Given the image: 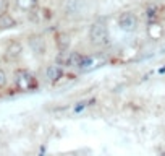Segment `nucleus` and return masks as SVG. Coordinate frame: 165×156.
I'll return each instance as SVG.
<instances>
[{"mask_svg":"<svg viewBox=\"0 0 165 156\" xmlns=\"http://www.w3.org/2000/svg\"><path fill=\"white\" fill-rule=\"evenodd\" d=\"M29 46H31V49L34 51V54H39L42 55L45 52V41L39 36V34H33L29 36Z\"/></svg>","mask_w":165,"mask_h":156,"instance_id":"nucleus-6","label":"nucleus"},{"mask_svg":"<svg viewBox=\"0 0 165 156\" xmlns=\"http://www.w3.org/2000/svg\"><path fill=\"white\" fill-rule=\"evenodd\" d=\"M15 86L18 91L21 93H29V91H36L39 88V80L37 76L29 72L28 68H18V70H15Z\"/></svg>","mask_w":165,"mask_h":156,"instance_id":"nucleus-1","label":"nucleus"},{"mask_svg":"<svg viewBox=\"0 0 165 156\" xmlns=\"http://www.w3.org/2000/svg\"><path fill=\"white\" fill-rule=\"evenodd\" d=\"M10 10V0H0V15L8 13Z\"/></svg>","mask_w":165,"mask_h":156,"instance_id":"nucleus-11","label":"nucleus"},{"mask_svg":"<svg viewBox=\"0 0 165 156\" xmlns=\"http://www.w3.org/2000/svg\"><path fill=\"white\" fill-rule=\"evenodd\" d=\"M23 55V44L16 41V39H12L8 41L3 51V58L7 62H16L19 57Z\"/></svg>","mask_w":165,"mask_h":156,"instance_id":"nucleus-4","label":"nucleus"},{"mask_svg":"<svg viewBox=\"0 0 165 156\" xmlns=\"http://www.w3.org/2000/svg\"><path fill=\"white\" fill-rule=\"evenodd\" d=\"M65 75V70H63V67L62 65H58V64H54V65H49L47 67V70H45V76H47V80L50 81V83H58L63 78Z\"/></svg>","mask_w":165,"mask_h":156,"instance_id":"nucleus-5","label":"nucleus"},{"mask_svg":"<svg viewBox=\"0 0 165 156\" xmlns=\"http://www.w3.org/2000/svg\"><path fill=\"white\" fill-rule=\"evenodd\" d=\"M92 103H95V99L92 98V99H84V101H80L75 107H73V112L75 114H78V112H81L83 109H86V107H89V106H92Z\"/></svg>","mask_w":165,"mask_h":156,"instance_id":"nucleus-10","label":"nucleus"},{"mask_svg":"<svg viewBox=\"0 0 165 156\" xmlns=\"http://www.w3.org/2000/svg\"><path fill=\"white\" fill-rule=\"evenodd\" d=\"M116 25L121 31H126V33H133L138 29V25H139V20H138V15L134 12H123L118 15L116 18Z\"/></svg>","mask_w":165,"mask_h":156,"instance_id":"nucleus-3","label":"nucleus"},{"mask_svg":"<svg viewBox=\"0 0 165 156\" xmlns=\"http://www.w3.org/2000/svg\"><path fill=\"white\" fill-rule=\"evenodd\" d=\"M89 39L91 42L95 46H105L110 41V33H109V26H107L105 20H97L94 21L89 28Z\"/></svg>","mask_w":165,"mask_h":156,"instance_id":"nucleus-2","label":"nucleus"},{"mask_svg":"<svg viewBox=\"0 0 165 156\" xmlns=\"http://www.w3.org/2000/svg\"><path fill=\"white\" fill-rule=\"evenodd\" d=\"M7 81H8L7 73H5V70H2V68H0V90L7 86Z\"/></svg>","mask_w":165,"mask_h":156,"instance_id":"nucleus-12","label":"nucleus"},{"mask_svg":"<svg viewBox=\"0 0 165 156\" xmlns=\"http://www.w3.org/2000/svg\"><path fill=\"white\" fill-rule=\"evenodd\" d=\"M16 7L23 12H28L31 13L33 10H36L39 7V2L37 0H16Z\"/></svg>","mask_w":165,"mask_h":156,"instance_id":"nucleus-8","label":"nucleus"},{"mask_svg":"<svg viewBox=\"0 0 165 156\" xmlns=\"http://www.w3.org/2000/svg\"><path fill=\"white\" fill-rule=\"evenodd\" d=\"M70 44H71V39L66 33H57L55 34V46L58 49V52L68 51V49H70Z\"/></svg>","mask_w":165,"mask_h":156,"instance_id":"nucleus-7","label":"nucleus"},{"mask_svg":"<svg viewBox=\"0 0 165 156\" xmlns=\"http://www.w3.org/2000/svg\"><path fill=\"white\" fill-rule=\"evenodd\" d=\"M18 23L13 15L10 13H5V15H0V29H12L15 28Z\"/></svg>","mask_w":165,"mask_h":156,"instance_id":"nucleus-9","label":"nucleus"}]
</instances>
